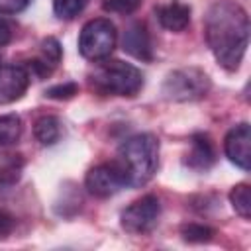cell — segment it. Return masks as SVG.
Returning a JSON list of instances; mask_svg holds the SVG:
<instances>
[{
    "label": "cell",
    "mask_w": 251,
    "mask_h": 251,
    "mask_svg": "<svg viewBox=\"0 0 251 251\" xmlns=\"http://www.w3.org/2000/svg\"><path fill=\"white\" fill-rule=\"evenodd\" d=\"M206 43L226 71H237L249 43V18L247 12L231 2H216L204 18Z\"/></svg>",
    "instance_id": "6da1fadb"
},
{
    "label": "cell",
    "mask_w": 251,
    "mask_h": 251,
    "mask_svg": "<svg viewBox=\"0 0 251 251\" xmlns=\"http://www.w3.org/2000/svg\"><path fill=\"white\" fill-rule=\"evenodd\" d=\"M126 176L127 186H141L153 178L159 167V139L153 133H137L127 137L120 149L116 159Z\"/></svg>",
    "instance_id": "7a4b0ae2"
},
{
    "label": "cell",
    "mask_w": 251,
    "mask_h": 251,
    "mask_svg": "<svg viewBox=\"0 0 251 251\" xmlns=\"http://www.w3.org/2000/svg\"><path fill=\"white\" fill-rule=\"evenodd\" d=\"M88 80L96 92L112 96H135L143 86L141 71L135 65L118 59H104V63H98L88 75Z\"/></svg>",
    "instance_id": "3957f363"
},
{
    "label": "cell",
    "mask_w": 251,
    "mask_h": 251,
    "mask_svg": "<svg viewBox=\"0 0 251 251\" xmlns=\"http://www.w3.org/2000/svg\"><path fill=\"white\" fill-rule=\"evenodd\" d=\"M210 76L196 67L176 69L163 82V96L173 102H194L210 92Z\"/></svg>",
    "instance_id": "277c9868"
},
{
    "label": "cell",
    "mask_w": 251,
    "mask_h": 251,
    "mask_svg": "<svg viewBox=\"0 0 251 251\" xmlns=\"http://www.w3.org/2000/svg\"><path fill=\"white\" fill-rule=\"evenodd\" d=\"M118 43L116 25L106 18L86 22L78 35V51L88 61H104L112 55Z\"/></svg>",
    "instance_id": "5b68a950"
},
{
    "label": "cell",
    "mask_w": 251,
    "mask_h": 251,
    "mask_svg": "<svg viewBox=\"0 0 251 251\" xmlns=\"http://www.w3.org/2000/svg\"><path fill=\"white\" fill-rule=\"evenodd\" d=\"M161 216V202L157 196L147 194L139 200L131 202L120 216V224L127 233L143 235L151 231Z\"/></svg>",
    "instance_id": "8992f818"
},
{
    "label": "cell",
    "mask_w": 251,
    "mask_h": 251,
    "mask_svg": "<svg viewBox=\"0 0 251 251\" xmlns=\"http://www.w3.org/2000/svg\"><path fill=\"white\" fill-rule=\"evenodd\" d=\"M84 186L96 198H110L127 186V176L118 161L102 163L86 173Z\"/></svg>",
    "instance_id": "52a82bcc"
},
{
    "label": "cell",
    "mask_w": 251,
    "mask_h": 251,
    "mask_svg": "<svg viewBox=\"0 0 251 251\" xmlns=\"http://www.w3.org/2000/svg\"><path fill=\"white\" fill-rule=\"evenodd\" d=\"M31 75L24 65H0V104H12L20 100L27 86Z\"/></svg>",
    "instance_id": "ba28073f"
},
{
    "label": "cell",
    "mask_w": 251,
    "mask_h": 251,
    "mask_svg": "<svg viewBox=\"0 0 251 251\" xmlns=\"http://www.w3.org/2000/svg\"><path fill=\"white\" fill-rule=\"evenodd\" d=\"M251 131H249V124L243 122V124H237L233 126L226 139H224V151L227 155V159L243 169V171H249V161H251Z\"/></svg>",
    "instance_id": "9c48e42d"
},
{
    "label": "cell",
    "mask_w": 251,
    "mask_h": 251,
    "mask_svg": "<svg viewBox=\"0 0 251 251\" xmlns=\"http://www.w3.org/2000/svg\"><path fill=\"white\" fill-rule=\"evenodd\" d=\"M184 163H186V167H190L194 171H208L216 163V149L208 135H204V133L192 135L190 149L186 153Z\"/></svg>",
    "instance_id": "30bf717a"
},
{
    "label": "cell",
    "mask_w": 251,
    "mask_h": 251,
    "mask_svg": "<svg viewBox=\"0 0 251 251\" xmlns=\"http://www.w3.org/2000/svg\"><path fill=\"white\" fill-rule=\"evenodd\" d=\"M59 61H61V45L55 37H47L41 41L39 55L33 61H29V65H24V67L29 71V75L47 76L59 65Z\"/></svg>",
    "instance_id": "8fae6325"
},
{
    "label": "cell",
    "mask_w": 251,
    "mask_h": 251,
    "mask_svg": "<svg viewBox=\"0 0 251 251\" xmlns=\"http://www.w3.org/2000/svg\"><path fill=\"white\" fill-rule=\"evenodd\" d=\"M124 51H127L131 57L139 61H151L153 59V47H151V37L145 29L143 24H133L126 29L124 39H122Z\"/></svg>",
    "instance_id": "7c38bea8"
},
{
    "label": "cell",
    "mask_w": 251,
    "mask_h": 251,
    "mask_svg": "<svg viewBox=\"0 0 251 251\" xmlns=\"http://www.w3.org/2000/svg\"><path fill=\"white\" fill-rule=\"evenodd\" d=\"M159 24L169 31H182L190 24V8L178 0L163 4L155 10Z\"/></svg>",
    "instance_id": "4fadbf2b"
},
{
    "label": "cell",
    "mask_w": 251,
    "mask_h": 251,
    "mask_svg": "<svg viewBox=\"0 0 251 251\" xmlns=\"http://www.w3.org/2000/svg\"><path fill=\"white\" fill-rule=\"evenodd\" d=\"M33 135L41 145H55L61 139V122L55 116H41L33 126Z\"/></svg>",
    "instance_id": "5bb4252c"
},
{
    "label": "cell",
    "mask_w": 251,
    "mask_h": 251,
    "mask_svg": "<svg viewBox=\"0 0 251 251\" xmlns=\"http://www.w3.org/2000/svg\"><path fill=\"white\" fill-rule=\"evenodd\" d=\"M22 120L16 114L0 116V145H12L22 137Z\"/></svg>",
    "instance_id": "9a60e30c"
},
{
    "label": "cell",
    "mask_w": 251,
    "mask_h": 251,
    "mask_svg": "<svg viewBox=\"0 0 251 251\" xmlns=\"http://www.w3.org/2000/svg\"><path fill=\"white\" fill-rule=\"evenodd\" d=\"M229 202H231L233 210L243 220H249L251 218V194H249V184L247 182H239V184H235L231 188Z\"/></svg>",
    "instance_id": "2e32d148"
},
{
    "label": "cell",
    "mask_w": 251,
    "mask_h": 251,
    "mask_svg": "<svg viewBox=\"0 0 251 251\" xmlns=\"http://www.w3.org/2000/svg\"><path fill=\"white\" fill-rule=\"evenodd\" d=\"M86 4L88 0H53V10L61 20H73L86 8Z\"/></svg>",
    "instance_id": "e0dca14e"
},
{
    "label": "cell",
    "mask_w": 251,
    "mask_h": 251,
    "mask_svg": "<svg viewBox=\"0 0 251 251\" xmlns=\"http://www.w3.org/2000/svg\"><path fill=\"white\" fill-rule=\"evenodd\" d=\"M214 235V231L202 224H188V226H182V237L190 243H204V241H210Z\"/></svg>",
    "instance_id": "ac0fdd59"
},
{
    "label": "cell",
    "mask_w": 251,
    "mask_h": 251,
    "mask_svg": "<svg viewBox=\"0 0 251 251\" xmlns=\"http://www.w3.org/2000/svg\"><path fill=\"white\" fill-rule=\"evenodd\" d=\"M141 0H102V8L106 12H112V14H131L139 8Z\"/></svg>",
    "instance_id": "d6986e66"
},
{
    "label": "cell",
    "mask_w": 251,
    "mask_h": 251,
    "mask_svg": "<svg viewBox=\"0 0 251 251\" xmlns=\"http://www.w3.org/2000/svg\"><path fill=\"white\" fill-rule=\"evenodd\" d=\"M78 86L73 84V82H67V84H57V86H51L45 94L49 98H57V100H67V98H73L76 94Z\"/></svg>",
    "instance_id": "ffe728a7"
},
{
    "label": "cell",
    "mask_w": 251,
    "mask_h": 251,
    "mask_svg": "<svg viewBox=\"0 0 251 251\" xmlns=\"http://www.w3.org/2000/svg\"><path fill=\"white\" fill-rule=\"evenodd\" d=\"M31 0H0V14H18L29 6Z\"/></svg>",
    "instance_id": "44dd1931"
},
{
    "label": "cell",
    "mask_w": 251,
    "mask_h": 251,
    "mask_svg": "<svg viewBox=\"0 0 251 251\" xmlns=\"http://www.w3.org/2000/svg\"><path fill=\"white\" fill-rule=\"evenodd\" d=\"M12 231H14V218L8 212L0 210V239H6Z\"/></svg>",
    "instance_id": "7402d4cb"
},
{
    "label": "cell",
    "mask_w": 251,
    "mask_h": 251,
    "mask_svg": "<svg viewBox=\"0 0 251 251\" xmlns=\"http://www.w3.org/2000/svg\"><path fill=\"white\" fill-rule=\"evenodd\" d=\"M12 37V29H10V24L0 16V45H6Z\"/></svg>",
    "instance_id": "603a6c76"
}]
</instances>
